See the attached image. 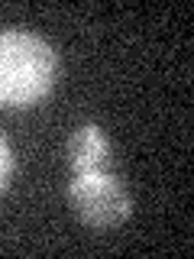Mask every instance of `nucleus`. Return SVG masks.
Returning <instances> with one entry per match:
<instances>
[{
	"label": "nucleus",
	"instance_id": "f257e3e1",
	"mask_svg": "<svg viewBox=\"0 0 194 259\" xmlns=\"http://www.w3.org/2000/svg\"><path fill=\"white\" fill-rule=\"evenodd\" d=\"M59 81V55L45 39L23 29H0V107H32Z\"/></svg>",
	"mask_w": 194,
	"mask_h": 259
},
{
	"label": "nucleus",
	"instance_id": "f03ea898",
	"mask_svg": "<svg viewBox=\"0 0 194 259\" xmlns=\"http://www.w3.org/2000/svg\"><path fill=\"white\" fill-rule=\"evenodd\" d=\"M68 204L81 224L94 230L120 227L133 214V198L110 168L101 172H75L68 182Z\"/></svg>",
	"mask_w": 194,
	"mask_h": 259
},
{
	"label": "nucleus",
	"instance_id": "7ed1b4c3",
	"mask_svg": "<svg viewBox=\"0 0 194 259\" xmlns=\"http://www.w3.org/2000/svg\"><path fill=\"white\" fill-rule=\"evenodd\" d=\"M65 159L75 172H101L110 168V140L97 123H81L68 136Z\"/></svg>",
	"mask_w": 194,
	"mask_h": 259
},
{
	"label": "nucleus",
	"instance_id": "20e7f679",
	"mask_svg": "<svg viewBox=\"0 0 194 259\" xmlns=\"http://www.w3.org/2000/svg\"><path fill=\"white\" fill-rule=\"evenodd\" d=\"M10 175H13V149H10V143L0 136V191L10 185Z\"/></svg>",
	"mask_w": 194,
	"mask_h": 259
}]
</instances>
